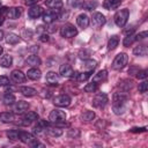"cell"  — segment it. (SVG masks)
I'll list each match as a JSON object with an SVG mask.
<instances>
[{
    "label": "cell",
    "instance_id": "f35d334b",
    "mask_svg": "<svg viewBox=\"0 0 148 148\" xmlns=\"http://www.w3.org/2000/svg\"><path fill=\"white\" fill-rule=\"evenodd\" d=\"M91 73H92V71H86V72L80 73V75H79V81H86L87 79L90 77Z\"/></svg>",
    "mask_w": 148,
    "mask_h": 148
},
{
    "label": "cell",
    "instance_id": "603a6c76",
    "mask_svg": "<svg viewBox=\"0 0 148 148\" xmlns=\"http://www.w3.org/2000/svg\"><path fill=\"white\" fill-rule=\"evenodd\" d=\"M45 80H46V82H47L49 84H56V86H57L59 77H58V74H57L56 72H49V73H46Z\"/></svg>",
    "mask_w": 148,
    "mask_h": 148
},
{
    "label": "cell",
    "instance_id": "60d3db41",
    "mask_svg": "<svg viewBox=\"0 0 148 148\" xmlns=\"http://www.w3.org/2000/svg\"><path fill=\"white\" fill-rule=\"evenodd\" d=\"M147 73H148V72H147L146 69L139 71V72L136 73V77H138V79H146V77H147V75H148Z\"/></svg>",
    "mask_w": 148,
    "mask_h": 148
},
{
    "label": "cell",
    "instance_id": "ab89813d",
    "mask_svg": "<svg viewBox=\"0 0 148 148\" xmlns=\"http://www.w3.org/2000/svg\"><path fill=\"white\" fill-rule=\"evenodd\" d=\"M147 89H148V83H147V81H142V82L139 84V91H140L141 94H145V92L147 91Z\"/></svg>",
    "mask_w": 148,
    "mask_h": 148
},
{
    "label": "cell",
    "instance_id": "cb8c5ba5",
    "mask_svg": "<svg viewBox=\"0 0 148 148\" xmlns=\"http://www.w3.org/2000/svg\"><path fill=\"white\" fill-rule=\"evenodd\" d=\"M20 91H21V94H22L23 96H25V97H32V96H35V95L37 94L36 89H34V88H31V87H21V88H20Z\"/></svg>",
    "mask_w": 148,
    "mask_h": 148
},
{
    "label": "cell",
    "instance_id": "f5cc1de1",
    "mask_svg": "<svg viewBox=\"0 0 148 148\" xmlns=\"http://www.w3.org/2000/svg\"><path fill=\"white\" fill-rule=\"evenodd\" d=\"M2 52H3V49H2V47H1V46H0V56H1V54H2Z\"/></svg>",
    "mask_w": 148,
    "mask_h": 148
},
{
    "label": "cell",
    "instance_id": "44dd1931",
    "mask_svg": "<svg viewBox=\"0 0 148 148\" xmlns=\"http://www.w3.org/2000/svg\"><path fill=\"white\" fill-rule=\"evenodd\" d=\"M46 6L53 10H60L62 8V1L61 0H46Z\"/></svg>",
    "mask_w": 148,
    "mask_h": 148
},
{
    "label": "cell",
    "instance_id": "bcb514c9",
    "mask_svg": "<svg viewBox=\"0 0 148 148\" xmlns=\"http://www.w3.org/2000/svg\"><path fill=\"white\" fill-rule=\"evenodd\" d=\"M79 134H80V132H79L77 130H75V131H72V130H71V131L68 132V136H71V138H72V136H79Z\"/></svg>",
    "mask_w": 148,
    "mask_h": 148
},
{
    "label": "cell",
    "instance_id": "e0dca14e",
    "mask_svg": "<svg viewBox=\"0 0 148 148\" xmlns=\"http://www.w3.org/2000/svg\"><path fill=\"white\" fill-rule=\"evenodd\" d=\"M89 17L86 15V14H80L77 17H76V23L80 28L82 29H86L88 25H89Z\"/></svg>",
    "mask_w": 148,
    "mask_h": 148
},
{
    "label": "cell",
    "instance_id": "277c9868",
    "mask_svg": "<svg viewBox=\"0 0 148 148\" xmlns=\"http://www.w3.org/2000/svg\"><path fill=\"white\" fill-rule=\"evenodd\" d=\"M66 120V113L59 109H54L51 111L50 116H49V121L53 123V124H59V123H64Z\"/></svg>",
    "mask_w": 148,
    "mask_h": 148
},
{
    "label": "cell",
    "instance_id": "ee69618b",
    "mask_svg": "<svg viewBox=\"0 0 148 148\" xmlns=\"http://www.w3.org/2000/svg\"><path fill=\"white\" fill-rule=\"evenodd\" d=\"M39 39H40V42H47L49 40V35L46 34V32H43V34H40L39 35Z\"/></svg>",
    "mask_w": 148,
    "mask_h": 148
},
{
    "label": "cell",
    "instance_id": "db71d44e",
    "mask_svg": "<svg viewBox=\"0 0 148 148\" xmlns=\"http://www.w3.org/2000/svg\"><path fill=\"white\" fill-rule=\"evenodd\" d=\"M0 6H1V1H0Z\"/></svg>",
    "mask_w": 148,
    "mask_h": 148
},
{
    "label": "cell",
    "instance_id": "8d00e7d4",
    "mask_svg": "<svg viewBox=\"0 0 148 148\" xmlns=\"http://www.w3.org/2000/svg\"><path fill=\"white\" fill-rule=\"evenodd\" d=\"M47 132H49V134H50L51 136H56V138H58V136H60V135L62 134V130H60L59 127L49 128V130H47Z\"/></svg>",
    "mask_w": 148,
    "mask_h": 148
},
{
    "label": "cell",
    "instance_id": "52a82bcc",
    "mask_svg": "<svg viewBox=\"0 0 148 148\" xmlns=\"http://www.w3.org/2000/svg\"><path fill=\"white\" fill-rule=\"evenodd\" d=\"M53 103H54V105H57V106H59V108H65V106H68V105L71 104V97H69L68 95L62 94V95L57 96V97L54 98Z\"/></svg>",
    "mask_w": 148,
    "mask_h": 148
},
{
    "label": "cell",
    "instance_id": "2e32d148",
    "mask_svg": "<svg viewBox=\"0 0 148 148\" xmlns=\"http://www.w3.org/2000/svg\"><path fill=\"white\" fill-rule=\"evenodd\" d=\"M106 76H108V71L106 69H102V71H99V72H97L94 76H92V82H95V83H102L103 81H105L106 80Z\"/></svg>",
    "mask_w": 148,
    "mask_h": 148
},
{
    "label": "cell",
    "instance_id": "ac0fdd59",
    "mask_svg": "<svg viewBox=\"0 0 148 148\" xmlns=\"http://www.w3.org/2000/svg\"><path fill=\"white\" fill-rule=\"evenodd\" d=\"M121 3V0H104L103 2V7L108 10H111V9H116L120 6Z\"/></svg>",
    "mask_w": 148,
    "mask_h": 148
},
{
    "label": "cell",
    "instance_id": "d590c367",
    "mask_svg": "<svg viewBox=\"0 0 148 148\" xmlns=\"http://www.w3.org/2000/svg\"><path fill=\"white\" fill-rule=\"evenodd\" d=\"M134 42H135L134 35H126V37H125L124 40H123V44H124V46H130V45H132Z\"/></svg>",
    "mask_w": 148,
    "mask_h": 148
},
{
    "label": "cell",
    "instance_id": "9a60e30c",
    "mask_svg": "<svg viewBox=\"0 0 148 148\" xmlns=\"http://www.w3.org/2000/svg\"><path fill=\"white\" fill-rule=\"evenodd\" d=\"M22 15V8L21 7H12L7 10V16L12 20H16Z\"/></svg>",
    "mask_w": 148,
    "mask_h": 148
},
{
    "label": "cell",
    "instance_id": "6da1fadb",
    "mask_svg": "<svg viewBox=\"0 0 148 148\" xmlns=\"http://www.w3.org/2000/svg\"><path fill=\"white\" fill-rule=\"evenodd\" d=\"M126 101H127V97L123 92H116L113 95V98H112V109H113V111H114L116 114H120V113L124 112L125 105H126Z\"/></svg>",
    "mask_w": 148,
    "mask_h": 148
},
{
    "label": "cell",
    "instance_id": "4dcf8cb0",
    "mask_svg": "<svg viewBox=\"0 0 148 148\" xmlns=\"http://www.w3.org/2000/svg\"><path fill=\"white\" fill-rule=\"evenodd\" d=\"M81 7L86 10H92L97 7V2L96 1H87V2H83Z\"/></svg>",
    "mask_w": 148,
    "mask_h": 148
},
{
    "label": "cell",
    "instance_id": "5b68a950",
    "mask_svg": "<svg viewBox=\"0 0 148 148\" xmlns=\"http://www.w3.org/2000/svg\"><path fill=\"white\" fill-rule=\"evenodd\" d=\"M60 35L65 38H72V37L77 35V30L73 24L67 23L60 28Z\"/></svg>",
    "mask_w": 148,
    "mask_h": 148
},
{
    "label": "cell",
    "instance_id": "9c48e42d",
    "mask_svg": "<svg viewBox=\"0 0 148 148\" xmlns=\"http://www.w3.org/2000/svg\"><path fill=\"white\" fill-rule=\"evenodd\" d=\"M38 120V114L35 111H28L22 118V125H30L32 121Z\"/></svg>",
    "mask_w": 148,
    "mask_h": 148
},
{
    "label": "cell",
    "instance_id": "f907efd6",
    "mask_svg": "<svg viewBox=\"0 0 148 148\" xmlns=\"http://www.w3.org/2000/svg\"><path fill=\"white\" fill-rule=\"evenodd\" d=\"M3 39V31L2 30H0V42Z\"/></svg>",
    "mask_w": 148,
    "mask_h": 148
},
{
    "label": "cell",
    "instance_id": "1f68e13d",
    "mask_svg": "<svg viewBox=\"0 0 148 148\" xmlns=\"http://www.w3.org/2000/svg\"><path fill=\"white\" fill-rule=\"evenodd\" d=\"M96 66H97V61H96V60H92V59L87 60V61L84 62V65H83V67H84L87 71H92Z\"/></svg>",
    "mask_w": 148,
    "mask_h": 148
},
{
    "label": "cell",
    "instance_id": "3957f363",
    "mask_svg": "<svg viewBox=\"0 0 148 148\" xmlns=\"http://www.w3.org/2000/svg\"><path fill=\"white\" fill-rule=\"evenodd\" d=\"M127 61H128V57L126 53H119L116 56V58L113 59L112 61V68L116 69V71H120L123 69L126 65H127Z\"/></svg>",
    "mask_w": 148,
    "mask_h": 148
},
{
    "label": "cell",
    "instance_id": "f6af8a7d",
    "mask_svg": "<svg viewBox=\"0 0 148 148\" xmlns=\"http://www.w3.org/2000/svg\"><path fill=\"white\" fill-rule=\"evenodd\" d=\"M79 75H80V72L75 71V72H73V73L71 74V76H69V77H71L72 80H75V81H76V80H79Z\"/></svg>",
    "mask_w": 148,
    "mask_h": 148
},
{
    "label": "cell",
    "instance_id": "4316f807",
    "mask_svg": "<svg viewBox=\"0 0 148 148\" xmlns=\"http://www.w3.org/2000/svg\"><path fill=\"white\" fill-rule=\"evenodd\" d=\"M133 53L138 57H145L147 54V46L146 45H138L133 50Z\"/></svg>",
    "mask_w": 148,
    "mask_h": 148
},
{
    "label": "cell",
    "instance_id": "ba28073f",
    "mask_svg": "<svg viewBox=\"0 0 148 148\" xmlns=\"http://www.w3.org/2000/svg\"><path fill=\"white\" fill-rule=\"evenodd\" d=\"M43 21L45 22V23H47V24H50V23H52V22H54L58 17H59V14L57 13V10H47L46 13H43Z\"/></svg>",
    "mask_w": 148,
    "mask_h": 148
},
{
    "label": "cell",
    "instance_id": "836d02e7",
    "mask_svg": "<svg viewBox=\"0 0 148 148\" xmlns=\"http://www.w3.org/2000/svg\"><path fill=\"white\" fill-rule=\"evenodd\" d=\"M7 136H8V139H10L13 141L18 140L20 139V132L16 131V130H10V131L7 132Z\"/></svg>",
    "mask_w": 148,
    "mask_h": 148
},
{
    "label": "cell",
    "instance_id": "d6a6232c",
    "mask_svg": "<svg viewBox=\"0 0 148 148\" xmlns=\"http://www.w3.org/2000/svg\"><path fill=\"white\" fill-rule=\"evenodd\" d=\"M81 118H82V120H84V121H91V120L95 118V112H94V111H86L84 113H82Z\"/></svg>",
    "mask_w": 148,
    "mask_h": 148
},
{
    "label": "cell",
    "instance_id": "5bb4252c",
    "mask_svg": "<svg viewBox=\"0 0 148 148\" xmlns=\"http://www.w3.org/2000/svg\"><path fill=\"white\" fill-rule=\"evenodd\" d=\"M43 13H44V10L40 6H32L28 12V16L30 18H38L39 16L43 15Z\"/></svg>",
    "mask_w": 148,
    "mask_h": 148
},
{
    "label": "cell",
    "instance_id": "8fae6325",
    "mask_svg": "<svg viewBox=\"0 0 148 148\" xmlns=\"http://www.w3.org/2000/svg\"><path fill=\"white\" fill-rule=\"evenodd\" d=\"M29 109V104L24 101H18V102H15L14 106H13V111L15 113H23L25 112L27 110Z\"/></svg>",
    "mask_w": 148,
    "mask_h": 148
},
{
    "label": "cell",
    "instance_id": "83f0119b",
    "mask_svg": "<svg viewBox=\"0 0 148 148\" xmlns=\"http://www.w3.org/2000/svg\"><path fill=\"white\" fill-rule=\"evenodd\" d=\"M15 96L12 94V92H7V94H5L3 95V97H2V102H3V104L5 105H10V104H14L15 103Z\"/></svg>",
    "mask_w": 148,
    "mask_h": 148
},
{
    "label": "cell",
    "instance_id": "b9f144b4",
    "mask_svg": "<svg viewBox=\"0 0 148 148\" xmlns=\"http://www.w3.org/2000/svg\"><path fill=\"white\" fill-rule=\"evenodd\" d=\"M9 84V79L7 76H0V86L6 87Z\"/></svg>",
    "mask_w": 148,
    "mask_h": 148
},
{
    "label": "cell",
    "instance_id": "7bdbcfd3",
    "mask_svg": "<svg viewBox=\"0 0 148 148\" xmlns=\"http://www.w3.org/2000/svg\"><path fill=\"white\" fill-rule=\"evenodd\" d=\"M134 37H135V40L145 39V38L147 37V31H142V32H140V34H138V35H134Z\"/></svg>",
    "mask_w": 148,
    "mask_h": 148
},
{
    "label": "cell",
    "instance_id": "7a4b0ae2",
    "mask_svg": "<svg viewBox=\"0 0 148 148\" xmlns=\"http://www.w3.org/2000/svg\"><path fill=\"white\" fill-rule=\"evenodd\" d=\"M128 16H130V10L124 8V9H120L118 10L114 16H113V20H114V23L119 27V28H123L126 23H127V20H128Z\"/></svg>",
    "mask_w": 148,
    "mask_h": 148
},
{
    "label": "cell",
    "instance_id": "74e56055",
    "mask_svg": "<svg viewBox=\"0 0 148 148\" xmlns=\"http://www.w3.org/2000/svg\"><path fill=\"white\" fill-rule=\"evenodd\" d=\"M83 3V0H67V5L71 8H80Z\"/></svg>",
    "mask_w": 148,
    "mask_h": 148
},
{
    "label": "cell",
    "instance_id": "4fadbf2b",
    "mask_svg": "<svg viewBox=\"0 0 148 148\" xmlns=\"http://www.w3.org/2000/svg\"><path fill=\"white\" fill-rule=\"evenodd\" d=\"M10 77L16 83H21V82H24L25 81V74L23 72H21L20 69H14L10 73Z\"/></svg>",
    "mask_w": 148,
    "mask_h": 148
},
{
    "label": "cell",
    "instance_id": "7c38bea8",
    "mask_svg": "<svg viewBox=\"0 0 148 148\" xmlns=\"http://www.w3.org/2000/svg\"><path fill=\"white\" fill-rule=\"evenodd\" d=\"M105 16L102 14V13H95L92 15V24L96 27V28H99V27H103L105 24Z\"/></svg>",
    "mask_w": 148,
    "mask_h": 148
},
{
    "label": "cell",
    "instance_id": "484cf974",
    "mask_svg": "<svg viewBox=\"0 0 148 148\" xmlns=\"http://www.w3.org/2000/svg\"><path fill=\"white\" fill-rule=\"evenodd\" d=\"M15 120V117L12 112H2L0 113V121L2 123H13Z\"/></svg>",
    "mask_w": 148,
    "mask_h": 148
},
{
    "label": "cell",
    "instance_id": "f546056e",
    "mask_svg": "<svg viewBox=\"0 0 148 148\" xmlns=\"http://www.w3.org/2000/svg\"><path fill=\"white\" fill-rule=\"evenodd\" d=\"M18 40H20V37H18L16 34H8V35L6 36V42H7L8 44L14 45V44L18 43Z\"/></svg>",
    "mask_w": 148,
    "mask_h": 148
},
{
    "label": "cell",
    "instance_id": "7402d4cb",
    "mask_svg": "<svg viewBox=\"0 0 148 148\" xmlns=\"http://www.w3.org/2000/svg\"><path fill=\"white\" fill-rule=\"evenodd\" d=\"M25 62H27L28 65L32 66V67H37V66H39V65L42 64V60H40V58H39L38 56H36V54H31L30 57L27 58Z\"/></svg>",
    "mask_w": 148,
    "mask_h": 148
},
{
    "label": "cell",
    "instance_id": "d4e9b609",
    "mask_svg": "<svg viewBox=\"0 0 148 148\" xmlns=\"http://www.w3.org/2000/svg\"><path fill=\"white\" fill-rule=\"evenodd\" d=\"M118 44H119V38H118V36H117V35L111 36L110 39H109V42H108V50H109V51L114 50V49L118 46Z\"/></svg>",
    "mask_w": 148,
    "mask_h": 148
},
{
    "label": "cell",
    "instance_id": "30bf717a",
    "mask_svg": "<svg viewBox=\"0 0 148 148\" xmlns=\"http://www.w3.org/2000/svg\"><path fill=\"white\" fill-rule=\"evenodd\" d=\"M23 143L28 145V146H31L37 139L31 134V133H28V132H20V139Z\"/></svg>",
    "mask_w": 148,
    "mask_h": 148
},
{
    "label": "cell",
    "instance_id": "8992f818",
    "mask_svg": "<svg viewBox=\"0 0 148 148\" xmlns=\"http://www.w3.org/2000/svg\"><path fill=\"white\" fill-rule=\"evenodd\" d=\"M108 101H109V98L105 92H98L97 95H95V97L92 99V105L95 108H104L106 105Z\"/></svg>",
    "mask_w": 148,
    "mask_h": 148
},
{
    "label": "cell",
    "instance_id": "681fc988",
    "mask_svg": "<svg viewBox=\"0 0 148 148\" xmlns=\"http://www.w3.org/2000/svg\"><path fill=\"white\" fill-rule=\"evenodd\" d=\"M38 0H27V5H34V3H36Z\"/></svg>",
    "mask_w": 148,
    "mask_h": 148
},
{
    "label": "cell",
    "instance_id": "c3c4849f",
    "mask_svg": "<svg viewBox=\"0 0 148 148\" xmlns=\"http://www.w3.org/2000/svg\"><path fill=\"white\" fill-rule=\"evenodd\" d=\"M131 131L132 132H145L146 131V127H142V128H132Z\"/></svg>",
    "mask_w": 148,
    "mask_h": 148
},
{
    "label": "cell",
    "instance_id": "816d5d0a",
    "mask_svg": "<svg viewBox=\"0 0 148 148\" xmlns=\"http://www.w3.org/2000/svg\"><path fill=\"white\" fill-rule=\"evenodd\" d=\"M3 21H5V16H0V25L3 23Z\"/></svg>",
    "mask_w": 148,
    "mask_h": 148
},
{
    "label": "cell",
    "instance_id": "ffe728a7",
    "mask_svg": "<svg viewBox=\"0 0 148 148\" xmlns=\"http://www.w3.org/2000/svg\"><path fill=\"white\" fill-rule=\"evenodd\" d=\"M72 73H73V69H72L71 65H68V64H64L59 68V74L64 77H69Z\"/></svg>",
    "mask_w": 148,
    "mask_h": 148
},
{
    "label": "cell",
    "instance_id": "f1b7e54d",
    "mask_svg": "<svg viewBox=\"0 0 148 148\" xmlns=\"http://www.w3.org/2000/svg\"><path fill=\"white\" fill-rule=\"evenodd\" d=\"M12 64H13V58H12V56H9V54H6V56H3V57L0 59V65H1L2 67H10Z\"/></svg>",
    "mask_w": 148,
    "mask_h": 148
},
{
    "label": "cell",
    "instance_id": "7dc6e473",
    "mask_svg": "<svg viewBox=\"0 0 148 148\" xmlns=\"http://www.w3.org/2000/svg\"><path fill=\"white\" fill-rule=\"evenodd\" d=\"M7 10H8V8H6V7H1V6H0V16H5V15H7Z\"/></svg>",
    "mask_w": 148,
    "mask_h": 148
},
{
    "label": "cell",
    "instance_id": "e575fe53",
    "mask_svg": "<svg viewBox=\"0 0 148 148\" xmlns=\"http://www.w3.org/2000/svg\"><path fill=\"white\" fill-rule=\"evenodd\" d=\"M97 87H98V84L91 81L90 83L86 84V87H84V91H86V92H95V91L97 90Z\"/></svg>",
    "mask_w": 148,
    "mask_h": 148
},
{
    "label": "cell",
    "instance_id": "d6986e66",
    "mask_svg": "<svg viewBox=\"0 0 148 148\" xmlns=\"http://www.w3.org/2000/svg\"><path fill=\"white\" fill-rule=\"evenodd\" d=\"M27 75H28V77L31 79V80H39L40 76H42V72H40V69H38L37 67H32V68L28 69Z\"/></svg>",
    "mask_w": 148,
    "mask_h": 148
}]
</instances>
